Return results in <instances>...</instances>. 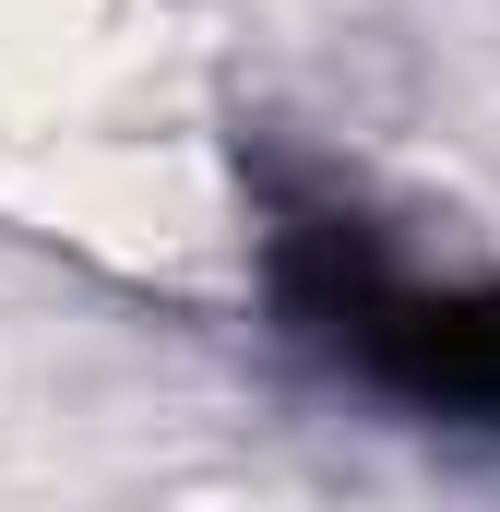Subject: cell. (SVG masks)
Wrapping results in <instances>:
<instances>
[{
  "label": "cell",
  "mask_w": 500,
  "mask_h": 512,
  "mask_svg": "<svg viewBox=\"0 0 500 512\" xmlns=\"http://www.w3.org/2000/svg\"><path fill=\"white\" fill-rule=\"evenodd\" d=\"M250 262L274 334L310 346L334 382L429 429H500V274H417L334 179L286 155H262L250 179Z\"/></svg>",
  "instance_id": "cell-1"
}]
</instances>
